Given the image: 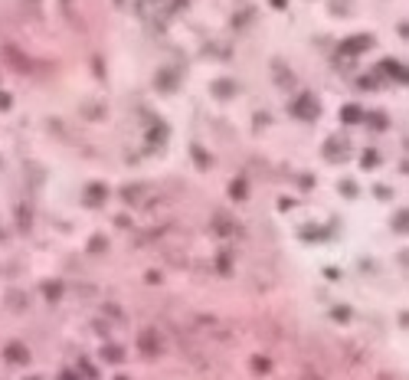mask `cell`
I'll return each instance as SVG.
<instances>
[{"label": "cell", "mask_w": 409, "mask_h": 380, "mask_svg": "<svg viewBox=\"0 0 409 380\" xmlns=\"http://www.w3.org/2000/svg\"><path fill=\"white\" fill-rule=\"evenodd\" d=\"M210 92L216 95V99H233V95H236V82H233V79H216V82L210 86Z\"/></svg>", "instance_id": "277c9868"}, {"label": "cell", "mask_w": 409, "mask_h": 380, "mask_svg": "<svg viewBox=\"0 0 409 380\" xmlns=\"http://www.w3.org/2000/svg\"><path fill=\"white\" fill-rule=\"evenodd\" d=\"M7 361H13V364H17V361H26V351L20 344H10V348H7Z\"/></svg>", "instance_id": "52a82bcc"}, {"label": "cell", "mask_w": 409, "mask_h": 380, "mask_svg": "<svg viewBox=\"0 0 409 380\" xmlns=\"http://www.w3.org/2000/svg\"><path fill=\"white\" fill-rule=\"evenodd\" d=\"M341 118H344V122H348V125H354V122H360V118H363V112H360L357 105H348V108H344V112H341Z\"/></svg>", "instance_id": "5b68a950"}, {"label": "cell", "mask_w": 409, "mask_h": 380, "mask_svg": "<svg viewBox=\"0 0 409 380\" xmlns=\"http://www.w3.org/2000/svg\"><path fill=\"white\" fill-rule=\"evenodd\" d=\"M272 7H278V10H282V7H285V0H272Z\"/></svg>", "instance_id": "ac0fdd59"}, {"label": "cell", "mask_w": 409, "mask_h": 380, "mask_svg": "<svg viewBox=\"0 0 409 380\" xmlns=\"http://www.w3.org/2000/svg\"><path fill=\"white\" fill-rule=\"evenodd\" d=\"M292 115H295V118H305V122H311V118H318V115H321V105H318V99H314V95H298V99L292 102Z\"/></svg>", "instance_id": "7a4b0ae2"}, {"label": "cell", "mask_w": 409, "mask_h": 380, "mask_svg": "<svg viewBox=\"0 0 409 380\" xmlns=\"http://www.w3.org/2000/svg\"><path fill=\"white\" fill-rule=\"evenodd\" d=\"M158 86H161V89H174V73H171V69H164L161 76H158Z\"/></svg>", "instance_id": "8fae6325"}, {"label": "cell", "mask_w": 409, "mask_h": 380, "mask_svg": "<svg viewBox=\"0 0 409 380\" xmlns=\"http://www.w3.org/2000/svg\"><path fill=\"white\" fill-rule=\"evenodd\" d=\"M13 105V99L10 95H7V92H0V108H3V112H7V108H10Z\"/></svg>", "instance_id": "e0dca14e"}, {"label": "cell", "mask_w": 409, "mask_h": 380, "mask_svg": "<svg viewBox=\"0 0 409 380\" xmlns=\"http://www.w3.org/2000/svg\"><path fill=\"white\" fill-rule=\"evenodd\" d=\"M174 3H177V7H184V3H187V0H174Z\"/></svg>", "instance_id": "d6986e66"}, {"label": "cell", "mask_w": 409, "mask_h": 380, "mask_svg": "<svg viewBox=\"0 0 409 380\" xmlns=\"http://www.w3.org/2000/svg\"><path fill=\"white\" fill-rule=\"evenodd\" d=\"M341 148H344V144H341V141H327V158H341Z\"/></svg>", "instance_id": "4fadbf2b"}, {"label": "cell", "mask_w": 409, "mask_h": 380, "mask_svg": "<svg viewBox=\"0 0 409 380\" xmlns=\"http://www.w3.org/2000/svg\"><path fill=\"white\" fill-rule=\"evenodd\" d=\"M233 197H246V180H236L233 184Z\"/></svg>", "instance_id": "2e32d148"}, {"label": "cell", "mask_w": 409, "mask_h": 380, "mask_svg": "<svg viewBox=\"0 0 409 380\" xmlns=\"http://www.w3.org/2000/svg\"><path fill=\"white\" fill-rule=\"evenodd\" d=\"M193 161H197L200 167H210V158H207V154L200 151V148H193Z\"/></svg>", "instance_id": "5bb4252c"}, {"label": "cell", "mask_w": 409, "mask_h": 380, "mask_svg": "<svg viewBox=\"0 0 409 380\" xmlns=\"http://www.w3.org/2000/svg\"><path fill=\"white\" fill-rule=\"evenodd\" d=\"M105 193H108V190L102 187V184H92V187H88V203L95 207L99 200H105Z\"/></svg>", "instance_id": "8992f818"}, {"label": "cell", "mask_w": 409, "mask_h": 380, "mask_svg": "<svg viewBox=\"0 0 409 380\" xmlns=\"http://www.w3.org/2000/svg\"><path fill=\"white\" fill-rule=\"evenodd\" d=\"M20 3H23V7L33 13V17H39V0H20Z\"/></svg>", "instance_id": "9a60e30c"}, {"label": "cell", "mask_w": 409, "mask_h": 380, "mask_svg": "<svg viewBox=\"0 0 409 380\" xmlns=\"http://www.w3.org/2000/svg\"><path fill=\"white\" fill-rule=\"evenodd\" d=\"M393 227H397L399 233H409V210H399L397 220H393Z\"/></svg>", "instance_id": "ba28073f"}, {"label": "cell", "mask_w": 409, "mask_h": 380, "mask_svg": "<svg viewBox=\"0 0 409 380\" xmlns=\"http://www.w3.org/2000/svg\"><path fill=\"white\" fill-rule=\"evenodd\" d=\"M370 46H373V37H350V39H344L341 53H348V56H357V53H367Z\"/></svg>", "instance_id": "3957f363"}, {"label": "cell", "mask_w": 409, "mask_h": 380, "mask_svg": "<svg viewBox=\"0 0 409 380\" xmlns=\"http://www.w3.org/2000/svg\"><path fill=\"white\" fill-rule=\"evenodd\" d=\"M151 334H154V331H144V334H141V348H144V351H158L161 344H158V338H151Z\"/></svg>", "instance_id": "9c48e42d"}, {"label": "cell", "mask_w": 409, "mask_h": 380, "mask_svg": "<svg viewBox=\"0 0 409 380\" xmlns=\"http://www.w3.org/2000/svg\"><path fill=\"white\" fill-rule=\"evenodd\" d=\"M331 10L334 13H350V0H331Z\"/></svg>", "instance_id": "7c38bea8"}, {"label": "cell", "mask_w": 409, "mask_h": 380, "mask_svg": "<svg viewBox=\"0 0 409 380\" xmlns=\"http://www.w3.org/2000/svg\"><path fill=\"white\" fill-rule=\"evenodd\" d=\"M0 59H3L7 66H13L17 73H33V63H30L13 43H3V46H0Z\"/></svg>", "instance_id": "6da1fadb"}, {"label": "cell", "mask_w": 409, "mask_h": 380, "mask_svg": "<svg viewBox=\"0 0 409 380\" xmlns=\"http://www.w3.org/2000/svg\"><path fill=\"white\" fill-rule=\"evenodd\" d=\"M82 112H86L88 118H102V115H105V105H92V102H86V105H82Z\"/></svg>", "instance_id": "30bf717a"}, {"label": "cell", "mask_w": 409, "mask_h": 380, "mask_svg": "<svg viewBox=\"0 0 409 380\" xmlns=\"http://www.w3.org/2000/svg\"><path fill=\"white\" fill-rule=\"evenodd\" d=\"M406 171H409V164H406Z\"/></svg>", "instance_id": "ffe728a7"}]
</instances>
